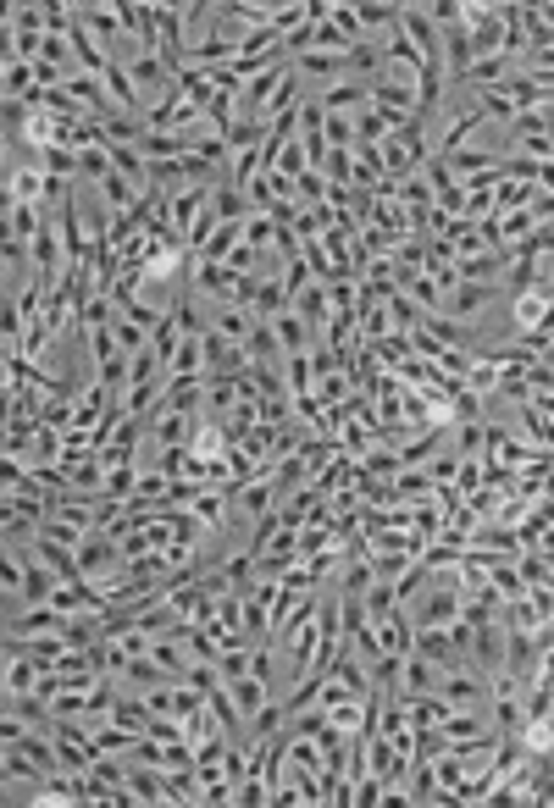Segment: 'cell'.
I'll return each instance as SVG.
<instances>
[{
    "instance_id": "52a82bcc",
    "label": "cell",
    "mask_w": 554,
    "mask_h": 808,
    "mask_svg": "<svg viewBox=\"0 0 554 808\" xmlns=\"http://www.w3.org/2000/svg\"><path fill=\"white\" fill-rule=\"evenodd\" d=\"M438 731H444L449 748H455V742H477V737H488V731H499V725H494V714H482V709H449V720L438 725Z\"/></svg>"
},
{
    "instance_id": "484cf974",
    "label": "cell",
    "mask_w": 554,
    "mask_h": 808,
    "mask_svg": "<svg viewBox=\"0 0 554 808\" xmlns=\"http://www.w3.org/2000/svg\"><path fill=\"white\" fill-rule=\"evenodd\" d=\"M405 792H410V803H438V770H433V759H416V764H410Z\"/></svg>"
},
{
    "instance_id": "4316f807",
    "label": "cell",
    "mask_w": 554,
    "mask_h": 808,
    "mask_svg": "<svg viewBox=\"0 0 554 808\" xmlns=\"http://www.w3.org/2000/svg\"><path fill=\"white\" fill-rule=\"evenodd\" d=\"M366 620H372V626H383V620L388 615H394V609H399V593H394V582H383V576H377V582L372 587H366Z\"/></svg>"
},
{
    "instance_id": "d6986e66",
    "label": "cell",
    "mask_w": 554,
    "mask_h": 808,
    "mask_svg": "<svg viewBox=\"0 0 554 808\" xmlns=\"http://www.w3.org/2000/svg\"><path fill=\"white\" fill-rule=\"evenodd\" d=\"M89 737H95L100 753H122V759H133V748L145 742L139 731H128V725H117V720H111V725H89Z\"/></svg>"
},
{
    "instance_id": "d6a6232c",
    "label": "cell",
    "mask_w": 554,
    "mask_h": 808,
    "mask_svg": "<svg viewBox=\"0 0 554 808\" xmlns=\"http://www.w3.org/2000/svg\"><path fill=\"white\" fill-rule=\"evenodd\" d=\"M355 12H361L366 39H372V34H394V28H399V6H383V0H372V6H355Z\"/></svg>"
},
{
    "instance_id": "277c9868",
    "label": "cell",
    "mask_w": 554,
    "mask_h": 808,
    "mask_svg": "<svg viewBox=\"0 0 554 808\" xmlns=\"http://www.w3.org/2000/svg\"><path fill=\"white\" fill-rule=\"evenodd\" d=\"M372 106L388 111L394 122H416V117H422V100H416V89L394 84V78H372Z\"/></svg>"
},
{
    "instance_id": "8d00e7d4",
    "label": "cell",
    "mask_w": 554,
    "mask_h": 808,
    "mask_svg": "<svg viewBox=\"0 0 554 808\" xmlns=\"http://www.w3.org/2000/svg\"><path fill=\"white\" fill-rule=\"evenodd\" d=\"M322 172H327V183H333V189H355V150H333Z\"/></svg>"
},
{
    "instance_id": "603a6c76",
    "label": "cell",
    "mask_w": 554,
    "mask_h": 808,
    "mask_svg": "<svg viewBox=\"0 0 554 808\" xmlns=\"http://www.w3.org/2000/svg\"><path fill=\"white\" fill-rule=\"evenodd\" d=\"M394 493H399V504H427L438 493V482L427 476V465H416V471H399L394 476Z\"/></svg>"
},
{
    "instance_id": "836d02e7",
    "label": "cell",
    "mask_w": 554,
    "mask_h": 808,
    "mask_svg": "<svg viewBox=\"0 0 554 808\" xmlns=\"http://www.w3.org/2000/svg\"><path fill=\"white\" fill-rule=\"evenodd\" d=\"M427 587H433V571H427L422 559H410L405 576L394 582V593H399V604H416V593H427Z\"/></svg>"
},
{
    "instance_id": "7a4b0ae2",
    "label": "cell",
    "mask_w": 554,
    "mask_h": 808,
    "mask_svg": "<svg viewBox=\"0 0 554 808\" xmlns=\"http://www.w3.org/2000/svg\"><path fill=\"white\" fill-rule=\"evenodd\" d=\"M438 692H444L455 709H488L494 703V681L482 676L477 665H455V670H444L438 676Z\"/></svg>"
},
{
    "instance_id": "44dd1931",
    "label": "cell",
    "mask_w": 554,
    "mask_h": 808,
    "mask_svg": "<svg viewBox=\"0 0 554 808\" xmlns=\"http://www.w3.org/2000/svg\"><path fill=\"white\" fill-rule=\"evenodd\" d=\"M117 676H122V681H128V687H139V692H150V687H161V681H178V676H172V670H161V665H156V659H150V654H139V659H128V665H122V670H117Z\"/></svg>"
},
{
    "instance_id": "5bb4252c",
    "label": "cell",
    "mask_w": 554,
    "mask_h": 808,
    "mask_svg": "<svg viewBox=\"0 0 554 808\" xmlns=\"http://www.w3.org/2000/svg\"><path fill=\"white\" fill-rule=\"evenodd\" d=\"M78 23L89 28V34L100 39V45H106V56H111V45H122V17H117V6H111V12H100V6H78Z\"/></svg>"
},
{
    "instance_id": "d590c367",
    "label": "cell",
    "mask_w": 554,
    "mask_h": 808,
    "mask_svg": "<svg viewBox=\"0 0 554 808\" xmlns=\"http://www.w3.org/2000/svg\"><path fill=\"white\" fill-rule=\"evenodd\" d=\"M521 427H527V438L538 443V449H554V421L543 416L538 404H521Z\"/></svg>"
},
{
    "instance_id": "7dc6e473",
    "label": "cell",
    "mask_w": 554,
    "mask_h": 808,
    "mask_svg": "<svg viewBox=\"0 0 554 808\" xmlns=\"http://www.w3.org/2000/svg\"><path fill=\"white\" fill-rule=\"evenodd\" d=\"M455 488L466 493V499L482 488V460H460V471H455Z\"/></svg>"
},
{
    "instance_id": "6da1fadb",
    "label": "cell",
    "mask_w": 554,
    "mask_h": 808,
    "mask_svg": "<svg viewBox=\"0 0 554 808\" xmlns=\"http://www.w3.org/2000/svg\"><path fill=\"white\" fill-rule=\"evenodd\" d=\"M78 565H84L89 582H111V571H128V559H122V537L111 526H95V532L78 543Z\"/></svg>"
},
{
    "instance_id": "7c38bea8",
    "label": "cell",
    "mask_w": 554,
    "mask_h": 808,
    "mask_svg": "<svg viewBox=\"0 0 554 808\" xmlns=\"http://www.w3.org/2000/svg\"><path fill=\"white\" fill-rule=\"evenodd\" d=\"M499 294H505V288H494V283H460L455 294H449V310H444V316L466 321V316H477L482 305H494Z\"/></svg>"
},
{
    "instance_id": "e575fe53",
    "label": "cell",
    "mask_w": 554,
    "mask_h": 808,
    "mask_svg": "<svg viewBox=\"0 0 554 808\" xmlns=\"http://www.w3.org/2000/svg\"><path fill=\"white\" fill-rule=\"evenodd\" d=\"M250 366L255 360H283V344H277V333H272V321H255V333H250Z\"/></svg>"
},
{
    "instance_id": "cb8c5ba5",
    "label": "cell",
    "mask_w": 554,
    "mask_h": 808,
    "mask_svg": "<svg viewBox=\"0 0 554 808\" xmlns=\"http://www.w3.org/2000/svg\"><path fill=\"white\" fill-rule=\"evenodd\" d=\"M100 200H106V211L117 216V211H133V205L145 200V189H139V183H128L122 172H111V178L100 183Z\"/></svg>"
},
{
    "instance_id": "5b68a950",
    "label": "cell",
    "mask_w": 554,
    "mask_h": 808,
    "mask_svg": "<svg viewBox=\"0 0 554 808\" xmlns=\"http://www.w3.org/2000/svg\"><path fill=\"white\" fill-rule=\"evenodd\" d=\"M322 106L333 111V117H361V111L372 106V84H361V78L327 84V89H322Z\"/></svg>"
},
{
    "instance_id": "74e56055",
    "label": "cell",
    "mask_w": 554,
    "mask_h": 808,
    "mask_svg": "<svg viewBox=\"0 0 554 808\" xmlns=\"http://www.w3.org/2000/svg\"><path fill=\"white\" fill-rule=\"evenodd\" d=\"M399 294H410V299H416V305H422V310H438V305H444V288H438V283H433V277H427V272H416V277H410L405 288H399Z\"/></svg>"
},
{
    "instance_id": "e0dca14e",
    "label": "cell",
    "mask_w": 554,
    "mask_h": 808,
    "mask_svg": "<svg viewBox=\"0 0 554 808\" xmlns=\"http://www.w3.org/2000/svg\"><path fill=\"white\" fill-rule=\"evenodd\" d=\"M211 211H217V222H250V194L239 189V183H217L211 189Z\"/></svg>"
},
{
    "instance_id": "ee69618b",
    "label": "cell",
    "mask_w": 554,
    "mask_h": 808,
    "mask_svg": "<svg viewBox=\"0 0 554 808\" xmlns=\"http://www.w3.org/2000/svg\"><path fill=\"white\" fill-rule=\"evenodd\" d=\"M327 144L333 150H355V117H333L327 111Z\"/></svg>"
},
{
    "instance_id": "8992f818",
    "label": "cell",
    "mask_w": 554,
    "mask_h": 808,
    "mask_svg": "<svg viewBox=\"0 0 554 808\" xmlns=\"http://www.w3.org/2000/svg\"><path fill=\"white\" fill-rule=\"evenodd\" d=\"M543 321H549V299H543L538 288H527V294H510V327H516V338L543 333Z\"/></svg>"
},
{
    "instance_id": "3957f363",
    "label": "cell",
    "mask_w": 554,
    "mask_h": 808,
    "mask_svg": "<svg viewBox=\"0 0 554 808\" xmlns=\"http://www.w3.org/2000/svg\"><path fill=\"white\" fill-rule=\"evenodd\" d=\"M200 416L194 410H156L150 416V449H189Z\"/></svg>"
},
{
    "instance_id": "bcb514c9",
    "label": "cell",
    "mask_w": 554,
    "mask_h": 808,
    "mask_svg": "<svg viewBox=\"0 0 554 808\" xmlns=\"http://www.w3.org/2000/svg\"><path fill=\"white\" fill-rule=\"evenodd\" d=\"M455 471H460V454L449 449V454H433V460H427V476H433L438 488H449V482H455Z\"/></svg>"
},
{
    "instance_id": "4fadbf2b",
    "label": "cell",
    "mask_w": 554,
    "mask_h": 808,
    "mask_svg": "<svg viewBox=\"0 0 554 808\" xmlns=\"http://www.w3.org/2000/svg\"><path fill=\"white\" fill-rule=\"evenodd\" d=\"M272 333H277V344H283V355H311V327H305V316L294 305L272 321Z\"/></svg>"
},
{
    "instance_id": "9c48e42d",
    "label": "cell",
    "mask_w": 554,
    "mask_h": 808,
    "mask_svg": "<svg viewBox=\"0 0 554 808\" xmlns=\"http://www.w3.org/2000/svg\"><path fill=\"white\" fill-rule=\"evenodd\" d=\"M294 310L305 316V327H311V338H322L327 327H333V294H327V283H311L300 299H294Z\"/></svg>"
},
{
    "instance_id": "7bdbcfd3",
    "label": "cell",
    "mask_w": 554,
    "mask_h": 808,
    "mask_svg": "<svg viewBox=\"0 0 554 808\" xmlns=\"http://www.w3.org/2000/svg\"><path fill=\"white\" fill-rule=\"evenodd\" d=\"M361 465H366V471H372V476H383V482H394V476L405 471V465H399V449H394V454H388V449H372V454H366Z\"/></svg>"
},
{
    "instance_id": "f35d334b",
    "label": "cell",
    "mask_w": 554,
    "mask_h": 808,
    "mask_svg": "<svg viewBox=\"0 0 554 808\" xmlns=\"http://www.w3.org/2000/svg\"><path fill=\"white\" fill-rule=\"evenodd\" d=\"M111 172H117V167H111V150H106V144H95V150H84V155H78V178H95V183H106Z\"/></svg>"
},
{
    "instance_id": "f546056e",
    "label": "cell",
    "mask_w": 554,
    "mask_h": 808,
    "mask_svg": "<svg viewBox=\"0 0 554 808\" xmlns=\"http://www.w3.org/2000/svg\"><path fill=\"white\" fill-rule=\"evenodd\" d=\"M283 714H289V703H266V709H261V714H255V720H250V725H244V742H261V737H277V731H283V725H289V720H283Z\"/></svg>"
},
{
    "instance_id": "ffe728a7",
    "label": "cell",
    "mask_w": 554,
    "mask_h": 808,
    "mask_svg": "<svg viewBox=\"0 0 554 808\" xmlns=\"http://www.w3.org/2000/svg\"><path fill=\"white\" fill-rule=\"evenodd\" d=\"M532 200H538V183H516V178H499V183H494V216L527 211Z\"/></svg>"
},
{
    "instance_id": "7402d4cb",
    "label": "cell",
    "mask_w": 554,
    "mask_h": 808,
    "mask_svg": "<svg viewBox=\"0 0 554 808\" xmlns=\"http://www.w3.org/2000/svg\"><path fill=\"white\" fill-rule=\"evenodd\" d=\"M239 244H244V222H217V233L205 238V250L194 255V261H228Z\"/></svg>"
},
{
    "instance_id": "f1b7e54d",
    "label": "cell",
    "mask_w": 554,
    "mask_h": 808,
    "mask_svg": "<svg viewBox=\"0 0 554 808\" xmlns=\"http://www.w3.org/2000/svg\"><path fill=\"white\" fill-rule=\"evenodd\" d=\"M283 377H289V393H294V399L316 393V366H311V355H283Z\"/></svg>"
},
{
    "instance_id": "b9f144b4",
    "label": "cell",
    "mask_w": 554,
    "mask_h": 808,
    "mask_svg": "<svg viewBox=\"0 0 554 808\" xmlns=\"http://www.w3.org/2000/svg\"><path fill=\"white\" fill-rule=\"evenodd\" d=\"M6 17L17 23V34H45V6H6Z\"/></svg>"
},
{
    "instance_id": "c3c4849f",
    "label": "cell",
    "mask_w": 554,
    "mask_h": 808,
    "mask_svg": "<svg viewBox=\"0 0 554 808\" xmlns=\"http://www.w3.org/2000/svg\"><path fill=\"white\" fill-rule=\"evenodd\" d=\"M538 294H543V299H549V305H554V272H543V277H538Z\"/></svg>"
},
{
    "instance_id": "83f0119b",
    "label": "cell",
    "mask_w": 554,
    "mask_h": 808,
    "mask_svg": "<svg viewBox=\"0 0 554 808\" xmlns=\"http://www.w3.org/2000/svg\"><path fill=\"white\" fill-rule=\"evenodd\" d=\"M111 338H117L122 355H139V349H150V338H156V333H150V327H139V321H128L117 310V321H111Z\"/></svg>"
},
{
    "instance_id": "ac0fdd59",
    "label": "cell",
    "mask_w": 554,
    "mask_h": 808,
    "mask_svg": "<svg viewBox=\"0 0 554 808\" xmlns=\"http://www.w3.org/2000/svg\"><path fill=\"white\" fill-rule=\"evenodd\" d=\"M211 333L233 338V344H250V333H255V310H244V305H217V321H211Z\"/></svg>"
},
{
    "instance_id": "4dcf8cb0",
    "label": "cell",
    "mask_w": 554,
    "mask_h": 808,
    "mask_svg": "<svg viewBox=\"0 0 554 808\" xmlns=\"http://www.w3.org/2000/svg\"><path fill=\"white\" fill-rule=\"evenodd\" d=\"M294 200H300L305 211H311V205H327V200H333V183H327V172H322V167L305 172V178L294 183Z\"/></svg>"
},
{
    "instance_id": "1f68e13d",
    "label": "cell",
    "mask_w": 554,
    "mask_h": 808,
    "mask_svg": "<svg viewBox=\"0 0 554 808\" xmlns=\"http://www.w3.org/2000/svg\"><path fill=\"white\" fill-rule=\"evenodd\" d=\"M422 316H427V310L422 305H416V299H410V294H394V299H388V321H394V333H416V327H422Z\"/></svg>"
},
{
    "instance_id": "ab89813d",
    "label": "cell",
    "mask_w": 554,
    "mask_h": 808,
    "mask_svg": "<svg viewBox=\"0 0 554 808\" xmlns=\"http://www.w3.org/2000/svg\"><path fill=\"white\" fill-rule=\"evenodd\" d=\"M333 28L338 34H344V45H366V28H361V12H355V6H333Z\"/></svg>"
},
{
    "instance_id": "30bf717a",
    "label": "cell",
    "mask_w": 554,
    "mask_h": 808,
    "mask_svg": "<svg viewBox=\"0 0 554 808\" xmlns=\"http://www.w3.org/2000/svg\"><path fill=\"white\" fill-rule=\"evenodd\" d=\"M516 72H521L516 56H477L466 72V89L477 95V89H494V84H505V78H516Z\"/></svg>"
},
{
    "instance_id": "ba28073f",
    "label": "cell",
    "mask_w": 554,
    "mask_h": 808,
    "mask_svg": "<svg viewBox=\"0 0 554 808\" xmlns=\"http://www.w3.org/2000/svg\"><path fill=\"white\" fill-rule=\"evenodd\" d=\"M222 687L233 692V703H239V714H244V725L255 720V714L266 709V703H272V687H266L261 676H255V670H244V676H233V681H222Z\"/></svg>"
},
{
    "instance_id": "f6af8a7d",
    "label": "cell",
    "mask_w": 554,
    "mask_h": 808,
    "mask_svg": "<svg viewBox=\"0 0 554 808\" xmlns=\"http://www.w3.org/2000/svg\"><path fill=\"white\" fill-rule=\"evenodd\" d=\"M294 421V399H261V427H289Z\"/></svg>"
},
{
    "instance_id": "8fae6325",
    "label": "cell",
    "mask_w": 554,
    "mask_h": 808,
    "mask_svg": "<svg viewBox=\"0 0 554 808\" xmlns=\"http://www.w3.org/2000/svg\"><path fill=\"white\" fill-rule=\"evenodd\" d=\"M294 72H300V78H327V84H344V78H350V56L311 50V56H294Z\"/></svg>"
},
{
    "instance_id": "d4e9b609",
    "label": "cell",
    "mask_w": 554,
    "mask_h": 808,
    "mask_svg": "<svg viewBox=\"0 0 554 808\" xmlns=\"http://www.w3.org/2000/svg\"><path fill=\"white\" fill-rule=\"evenodd\" d=\"M200 338H183L178 355L167 360V377H205V344H200Z\"/></svg>"
},
{
    "instance_id": "2e32d148",
    "label": "cell",
    "mask_w": 554,
    "mask_h": 808,
    "mask_svg": "<svg viewBox=\"0 0 554 808\" xmlns=\"http://www.w3.org/2000/svg\"><path fill=\"white\" fill-rule=\"evenodd\" d=\"M482 122H488V111H482V106H471V111H460V117H455V122H449V133H444V139H438V144H433V155H455V150H466V144H471V133H477V128H482Z\"/></svg>"
},
{
    "instance_id": "9a60e30c",
    "label": "cell",
    "mask_w": 554,
    "mask_h": 808,
    "mask_svg": "<svg viewBox=\"0 0 554 808\" xmlns=\"http://www.w3.org/2000/svg\"><path fill=\"white\" fill-rule=\"evenodd\" d=\"M516 261V250H482V255H466L460 261V283H494V272Z\"/></svg>"
},
{
    "instance_id": "60d3db41",
    "label": "cell",
    "mask_w": 554,
    "mask_h": 808,
    "mask_svg": "<svg viewBox=\"0 0 554 808\" xmlns=\"http://www.w3.org/2000/svg\"><path fill=\"white\" fill-rule=\"evenodd\" d=\"M244 244H250V250L261 255L266 244H277V222H272V216H261V211H255L250 222H244Z\"/></svg>"
}]
</instances>
